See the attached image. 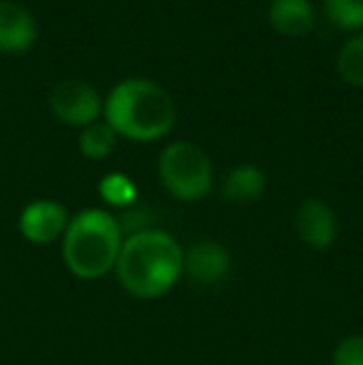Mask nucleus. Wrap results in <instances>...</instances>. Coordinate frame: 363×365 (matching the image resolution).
<instances>
[{"mask_svg":"<svg viewBox=\"0 0 363 365\" xmlns=\"http://www.w3.org/2000/svg\"><path fill=\"white\" fill-rule=\"evenodd\" d=\"M115 276L130 296L152 301L177 286L184 276V249L165 229H145L125 236Z\"/></svg>","mask_w":363,"mask_h":365,"instance_id":"obj_1","label":"nucleus"},{"mask_svg":"<svg viewBox=\"0 0 363 365\" xmlns=\"http://www.w3.org/2000/svg\"><path fill=\"white\" fill-rule=\"evenodd\" d=\"M102 115L117 137L132 142H157L172 132L177 107L162 85L145 77H130L110 90L102 102Z\"/></svg>","mask_w":363,"mask_h":365,"instance_id":"obj_2","label":"nucleus"},{"mask_svg":"<svg viewBox=\"0 0 363 365\" xmlns=\"http://www.w3.org/2000/svg\"><path fill=\"white\" fill-rule=\"evenodd\" d=\"M125 234L120 221L107 209H83L70 217L68 231L60 241L63 264L75 279L97 281L115 271Z\"/></svg>","mask_w":363,"mask_h":365,"instance_id":"obj_3","label":"nucleus"},{"mask_svg":"<svg viewBox=\"0 0 363 365\" xmlns=\"http://www.w3.org/2000/svg\"><path fill=\"white\" fill-rule=\"evenodd\" d=\"M157 174L167 192L180 202H202L214 189V167L209 154L192 142H172L162 149Z\"/></svg>","mask_w":363,"mask_h":365,"instance_id":"obj_4","label":"nucleus"},{"mask_svg":"<svg viewBox=\"0 0 363 365\" xmlns=\"http://www.w3.org/2000/svg\"><path fill=\"white\" fill-rule=\"evenodd\" d=\"M50 112L68 127H85L100 122L102 100L97 90L83 80H65L50 92Z\"/></svg>","mask_w":363,"mask_h":365,"instance_id":"obj_5","label":"nucleus"},{"mask_svg":"<svg viewBox=\"0 0 363 365\" xmlns=\"http://www.w3.org/2000/svg\"><path fill=\"white\" fill-rule=\"evenodd\" d=\"M68 224V209L55 199H35L25 204L23 212L18 214L20 236L33 246H50L55 241H63Z\"/></svg>","mask_w":363,"mask_h":365,"instance_id":"obj_6","label":"nucleus"},{"mask_svg":"<svg viewBox=\"0 0 363 365\" xmlns=\"http://www.w3.org/2000/svg\"><path fill=\"white\" fill-rule=\"evenodd\" d=\"M184 276L199 289H217L232 276V251L214 239L194 241L184 251Z\"/></svg>","mask_w":363,"mask_h":365,"instance_id":"obj_7","label":"nucleus"},{"mask_svg":"<svg viewBox=\"0 0 363 365\" xmlns=\"http://www.w3.org/2000/svg\"><path fill=\"white\" fill-rule=\"evenodd\" d=\"M296 236L311 251H329L339 236V219L336 212L324 199H304L294 214Z\"/></svg>","mask_w":363,"mask_h":365,"instance_id":"obj_8","label":"nucleus"},{"mask_svg":"<svg viewBox=\"0 0 363 365\" xmlns=\"http://www.w3.org/2000/svg\"><path fill=\"white\" fill-rule=\"evenodd\" d=\"M38 40V23L33 13L13 0H0V53L23 55Z\"/></svg>","mask_w":363,"mask_h":365,"instance_id":"obj_9","label":"nucleus"},{"mask_svg":"<svg viewBox=\"0 0 363 365\" xmlns=\"http://www.w3.org/2000/svg\"><path fill=\"white\" fill-rule=\"evenodd\" d=\"M267 18L274 33L284 38H304L314 30L316 10L311 0H272Z\"/></svg>","mask_w":363,"mask_h":365,"instance_id":"obj_10","label":"nucleus"},{"mask_svg":"<svg viewBox=\"0 0 363 365\" xmlns=\"http://www.w3.org/2000/svg\"><path fill=\"white\" fill-rule=\"evenodd\" d=\"M264 192H267V174L257 164H239L227 174L222 184V197L237 207L259 202Z\"/></svg>","mask_w":363,"mask_h":365,"instance_id":"obj_11","label":"nucleus"},{"mask_svg":"<svg viewBox=\"0 0 363 365\" xmlns=\"http://www.w3.org/2000/svg\"><path fill=\"white\" fill-rule=\"evenodd\" d=\"M115 145H117V135L112 132V127L107 122H95V125L85 127L78 137L80 154L85 159H92V162L107 159L115 152Z\"/></svg>","mask_w":363,"mask_h":365,"instance_id":"obj_12","label":"nucleus"},{"mask_svg":"<svg viewBox=\"0 0 363 365\" xmlns=\"http://www.w3.org/2000/svg\"><path fill=\"white\" fill-rule=\"evenodd\" d=\"M336 73L351 87H363V33H356L341 45Z\"/></svg>","mask_w":363,"mask_h":365,"instance_id":"obj_13","label":"nucleus"},{"mask_svg":"<svg viewBox=\"0 0 363 365\" xmlns=\"http://www.w3.org/2000/svg\"><path fill=\"white\" fill-rule=\"evenodd\" d=\"M97 189H100L102 202L110 204V207H115V209H122V212L137 204L135 182L122 172H112V174H107V177H102Z\"/></svg>","mask_w":363,"mask_h":365,"instance_id":"obj_14","label":"nucleus"},{"mask_svg":"<svg viewBox=\"0 0 363 365\" xmlns=\"http://www.w3.org/2000/svg\"><path fill=\"white\" fill-rule=\"evenodd\" d=\"M329 23L346 33H363V0H324Z\"/></svg>","mask_w":363,"mask_h":365,"instance_id":"obj_15","label":"nucleus"},{"mask_svg":"<svg viewBox=\"0 0 363 365\" xmlns=\"http://www.w3.org/2000/svg\"><path fill=\"white\" fill-rule=\"evenodd\" d=\"M331 365H363V333L341 338L334 348Z\"/></svg>","mask_w":363,"mask_h":365,"instance_id":"obj_16","label":"nucleus"}]
</instances>
